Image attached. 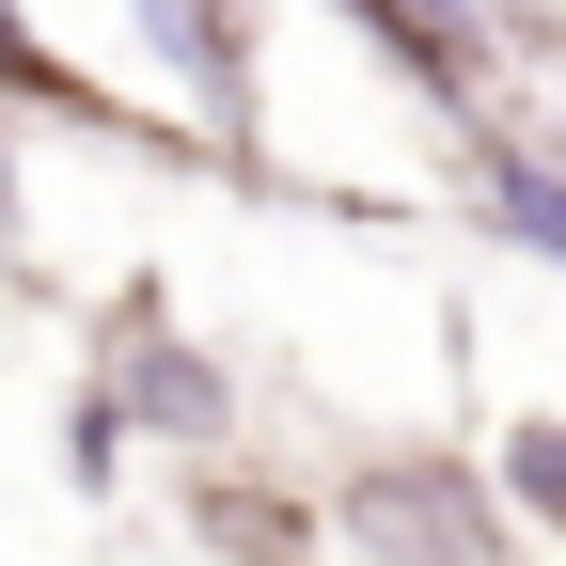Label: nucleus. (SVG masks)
<instances>
[{
    "instance_id": "1",
    "label": "nucleus",
    "mask_w": 566,
    "mask_h": 566,
    "mask_svg": "<svg viewBox=\"0 0 566 566\" xmlns=\"http://www.w3.org/2000/svg\"><path fill=\"white\" fill-rule=\"evenodd\" d=\"M80 378L126 409V441H142V457H174V472L237 457V424H252L237 363H221V346H205V331L174 315V283H158V268H126L111 300H95V346H80Z\"/></svg>"
},
{
    "instance_id": "2",
    "label": "nucleus",
    "mask_w": 566,
    "mask_h": 566,
    "mask_svg": "<svg viewBox=\"0 0 566 566\" xmlns=\"http://www.w3.org/2000/svg\"><path fill=\"white\" fill-rule=\"evenodd\" d=\"M315 535H346V566H520V520L504 488H488V457L457 441H378L331 472Z\"/></svg>"
},
{
    "instance_id": "3",
    "label": "nucleus",
    "mask_w": 566,
    "mask_h": 566,
    "mask_svg": "<svg viewBox=\"0 0 566 566\" xmlns=\"http://www.w3.org/2000/svg\"><path fill=\"white\" fill-rule=\"evenodd\" d=\"M142 63L189 126V158L221 174H268V0H126Z\"/></svg>"
},
{
    "instance_id": "4",
    "label": "nucleus",
    "mask_w": 566,
    "mask_h": 566,
    "mask_svg": "<svg viewBox=\"0 0 566 566\" xmlns=\"http://www.w3.org/2000/svg\"><path fill=\"white\" fill-rule=\"evenodd\" d=\"M0 111H17V126H63V142H126V158H189V126L142 111V95H111L95 63H63L32 0H0Z\"/></svg>"
},
{
    "instance_id": "5",
    "label": "nucleus",
    "mask_w": 566,
    "mask_h": 566,
    "mask_svg": "<svg viewBox=\"0 0 566 566\" xmlns=\"http://www.w3.org/2000/svg\"><path fill=\"white\" fill-rule=\"evenodd\" d=\"M488 488H504L520 535H566V409H520L504 441H488Z\"/></svg>"
},
{
    "instance_id": "6",
    "label": "nucleus",
    "mask_w": 566,
    "mask_h": 566,
    "mask_svg": "<svg viewBox=\"0 0 566 566\" xmlns=\"http://www.w3.org/2000/svg\"><path fill=\"white\" fill-rule=\"evenodd\" d=\"M126 457H142V441H126V409L80 378V394H63V488H126Z\"/></svg>"
},
{
    "instance_id": "7",
    "label": "nucleus",
    "mask_w": 566,
    "mask_h": 566,
    "mask_svg": "<svg viewBox=\"0 0 566 566\" xmlns=\"http://www.w3.org/2000/svg\"><path fill=\"white\" fill-rule=\"evenodd\" d=\"M32 237V189H17V111H0V252Z\"/></svg>"
}]
</instances>
